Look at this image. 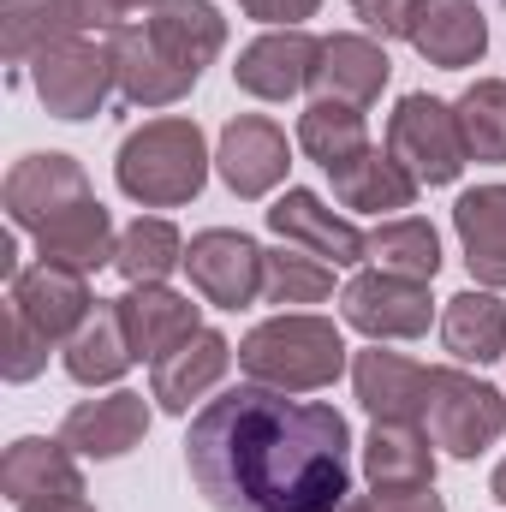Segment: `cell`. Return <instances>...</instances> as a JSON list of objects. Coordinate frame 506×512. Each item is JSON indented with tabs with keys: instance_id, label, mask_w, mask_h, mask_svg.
<instances>
[{
	"instance_id": "1",
	"label": "cell",
	"mask_w": 506,
	"mask_h": 512,
	"mask_svg": "<svg viewBox=\"0 0 506 512\" xmlns=\"http://www.w3.org/2000/svg\"><path fill=\"white\" fill-rule=\"evenodd\" d=\"M352 423L328 399L227 387L185 429V471L215 512H340L352 501Z\"/></svg>"
},
{
	"instance_id": "2",
	"label": "cell",
	"mask_w": 506,
	"mask_h": 512,
	"mask_svg": "<svg viewBox=\"0 0 506 512\" xmlns=\"http://www.w3.org/2000/svg\"><path fill=\"white\" fill-rule=\"evenodd\" d=\"M209 173H215V155L191 114L143 120L120 137V155H114V185L137 209H185L203 197Z\"/></svg>"
},
{
	"instance_id": "3",
	"label": "cell",
	"mask_w": 506,
	"mask_h": 512,
	"mask_svg": "<svg viewBox=\"0 0 506 512\" xmlns=\"http://www.w3.org/2000/svg\"><path fill=\"white\" fill-rule=\"evenodd\" d=\"M239 376L274 393H322L340 376H352V346L334 316L274 310L239 340Z\"/></svg>"
},
{
	"instance_id": "4",
	"label": "cell",
	"mask_w": 506,
	"mask_h": 512,
	"mask_svg": "<svg viewBox=\"0 0 506 512\" xmlns=\"http://www.w3.org/2000/svg\"><path fill=\"white\" fill-rule=\"evenodd\" d=\"M423 429L447 459H483L506 435V393L483 376H471L465 364H435Z\"/></svg>"
},
{
	"instance_id": "5",
	"label": "cell",
	"mask_w": 506,
	"mask_h": 512,
	"mask_svg": "<svg viewBox=\"0 0 506 512\" xmlns=\"http://www.w3.org/2000/svg\"><path fill=\"white\" fill-rule=\"evenodd\" d=\"M30 90L36 102L66 120V126H84L108 108V96L120 90L114 78V54L108 42H90V36H72V42H54L30 60Z\"/></svg>"
},
{
	"instance_id": "6",
	"label": "cell",
	"mask_w": 506,
	"mask_h": 512,
	"mask_svg": "<svg viewBox=\"0 0 506 512\" xmlns=\"http://www.w3.org/2000/svg\"><path fill=\"white\" fill-rule=\"evenodd\" d=\"M387 155L417 179V185H453L465 173V137H459V114L453 102L429 96V90H411L393 102L387 114Z\"/></svg>"
},
{
	"instance_id": "7",
	"label": "cell",
	"mask_w": 506,
	"mask_h": 512,
	"mask_svg": "<svg viewBox=\"0 0 506 512\" xmlns=\"http://www.w3.org/2000/svg\"><path fill=\"white\" fill-rule=\"evenodd\" d=\"M340 322L352 334H364L370 346L387 340H423L435 316V298H429V280H405V274H387V268H358L346 286H340Z\"/></svg>"
},
{
	"instance_id": "8",
	"label": "cell",
	"mask_w": 506,
	"mask_h": 512,
	"mask_svg": "<svg viewBox=\"0 0 506 512\" xmlns=\"http://www.w3.org/2000/svg\"><path fill=\"white\" fill-rule=\"evenodd\" d=\"M90 197H96V191H90V173H84V161L66 155V149L18 155V161L6 167V185H0L6 221H12L18 233H30V239H36L54 215L78 209V203H90Z\"/></svg>"
},
{
	"instance_id": "9",
	"label": "cell",
	"mask_w": 506,
	"mask_h": 512,
	"mask_svg": "<svg viewBox=\"0 0 506 512\" xmlns=\"http://www.w3.org/2000/svg\"><path fill=\"white\" fill-rule=\"evenodd\" d=\"M191 292L215 310H251L262 298V245L239 227H203L185 245Z\"/></svg>"
},
{
	"instance_id": "10",
	"label": "cell",
	"mask_w": 506,
	"mask_h": 512,
	"mask_svg": "<svg viewBox=\"0 0 506 512\" xmlns=\"http://www.w3.org/2000/svg\"><path fill=\"white\" fill-rule=\"evenodd\" d=\"M215 173L239 203H262L292 173V143L268 114H233L215 137Z\"/></svg>"
},
{
	"instance_id": "11",
	"label": "cell",
	"mask_w": 506,
	"mask_h": 512,
	"mask_svg": "<svg viewBox=\"0 0 506 512\" xmlns=\"http://www.w3.org/2000/svg\"><path fill=\"white\" fill-rule=\"evenodd\" d=\"M262 221H268V233H274L280 245H298V251L334 262V268L370 262V233H358L352 215H334L310 185H286V191L262 209Z\"/></svg>"
},
{
	"instance_id": "12",
	"label": "cell",
	"mask_w": 506,
	"mask_h": 512,
	"mask_svg": "<svg viewBox=\"0 0 506 512\" xmlns=\"http://www.w3.org/2000/svg\"><path fill=\"white\" fill-rule=\"evenodd\" d=\"M96 30H108V36L120 30L102 0H0V48L12 66H30L42 48L96 36Z\"/></svg>"
},
{
	"instance_id": "13",
	"label": "cell",
	"mask_w": 506,
	"mask_h": 512,
	"mask_svg": "<svg viewBox=\"0 0 506 512\" xmlns=\"http://www.w3.org/2000/svg\"><path fill=\"white\" fill-rule=\"evenodd\" d=\"M149 399L131 393V387H108L102 399H78L66 417H60V441L78 453V459H96V465H114L126 459L131 447H143L149 435Z\"/></svg>"
},
{
	"instance_id": "14",
	"label": "cell",
	"mask_w": 506,
	"mask_h": 512,
	"mask_svg": "<svg viewBox=\"0 0 506 512\" xmlns=\"http://www.w3.org/2000/svg\"><path fill=\"white\" fill-rule=\"evenodd\" d=\"M6 310H18L30 328H42L54 346H66L84 316L96 310V292H90V274H72V268H54V262H30L6 280Z\"/></svg>"
},
{
	"instance_id": "15",
	"label": "cell",
	"mask_w": 506,
	"mask_h": 512,
	"mask_svg": "<svg viewBox=\"0 0 506 512\" xmlns=\"http://www.w3.org/2000/svg\"><path fill=\"white\" fill-rule=\"evenodd\" d=\"M108 54H114V78H120V96H126L131 108H173V102H185L191 90H197V66H185V60H173L155 36H149V24H120L114 36H108Z\"/></svg>"
},
{
	"instance_id": "16",
	"label": "cell",
	"mask_w": 506,
	"mask_h": 512,
	"mask_svg": "<svg viewBox=\"0 0 506 512\" xmlns=\"http://www.w3.org/2000/svg\"><path fill=\"white\" fill-rule=\"evenodd\" d=\"M316 54H322V36H310V30H262L256 42L239 48L233 84L256 102H292L310 90Z\"/></svg>"
},
{
	"instance_id": "17",
	"label": "cell",
	"mask_w": 506,
	"mask_h": 512,
	"mask_svg": "<svg viewBox=\"0 0 506 512\" xmlns=\"http://www.w3.org/2000/svg\"><path fill=\"white\" fill-rule=\"evenodd\" d=\"M393 78V60H387V42L364 36V30H334L322 36V54H316V78L310 90L322 102H346V108H376L381 90Z\"/></svg>"
},
{
	"instance_id": "18",
	"label": "cell",
	"mask_w": 506,
	"mask_h": 512,
	"mask_svg": "<svg viewBox=\"0 0 506 512\" xmlns=\"http://www.w3.org/2000/svg\"><path fill=\"white\" fill-rule=\"evenodd\" d=\"M239 364L233 340L221 328H203L197 340H185L179 352H167L161 364H149V399L167 411V417H191L197 399H209L215 387L227 382V370Z\"/></svg>"
},
{
	"instance_id": "19",
	"label": "cell",
	"mask_w": 506,
	"mask_h": 512,
	"mask_svg": "<svg viewBox=\"0 0 506 512\" xmlns=\"http://www.w3.org/2000/svg\"><path fill=\"white\" fill-rule=\"evenodd\" d=\"M352 399L370 411V423H423L429 364H417L405 352L364 346V352H352Z\"/></svg>"
},
{
	"instance_id": "20",
	"label": "cell",
	"mask_w": 506,
	"mask_h": 512,
	"mask_svg": "<svg viewBox=\"0 0 506 512\" xmlns=\"http://www.w3.org/2000/svg\"><path fill=\"white\" fill-rule=\"evenodd\" d=\"M358 471H364L370 495L435 489L441 447L429 441L423 423H370V435H364V447H358Z\"/></svg>"
},
{
	"instance_id": "21",
	"label": "cell",
	"mask_w": 506,
	"mask_h": 512,
	"mask_svg": "<svg viewBox=\"0 0 506 512\" xmlns=\"http://www.w3.org/2000/svg\"><path fill=\"white\" fill-rule=\"evenodd\" d=\"M120 316H126L137 364H161L167 352H179L185 340L203 334V304H191L173 286H126L120 292Z\"/></svg>"
},
{
	"instance_id": "22",
	"label": "cell",
	"mask_w": 506,
	"mask_h": 512,
	"mask_svg": "<svg viewBox=\"0 0 506 512\" xmlns=\"http://www.w3.org/2000/svg\"><path fill=\"white\" fill-rule=\"evenodd\" d=\"M0 489L12 507L30 501H60V495H84V459L54 435H18L0 459Z\"/></svg>"
},
{
	"instance_id": "23",
	"label": "cell",
	"mask_w": 506,
	"mask_h": 512,
	"mask_svg": "<svg viewBox=\"0 0 506 512\" xmlns=\"http://www.w3.org/2000/svg\"><path fill=\"white\" fill-rule=\"evenodd\" d=\"M411 48L441 66V72H465L483 66L489 54V18L477 0H417L411 12Z\"/></svg>"
},
{
	"instance_id": "24",
	"label": "cell",
	"mask_w": 506,
	"mask_h": 512,
	"mask_svg": "<svg viewBox=\"0 0 506 512\" xmlns=\"http://www.w3.org/2000/svg\"><path fill=\"white\" fill-rule=\"evenodd\" d=\"M453 239H459V256H465L471 280L489 286V292H506V179L459 191Z\"/></svg>"
},
{
	"instance_id": "25",
	"label": "cell",
	"mask_w": 506,
	"mask_h": 512,
	"mask_svg": "<svg viewBox=\"0 0 506 512\" xmlns=\"http://www.w3.org/2000/svg\"><path fill=\"white\" fill-rule=\"evenodd\" d=\"M30 245H36V262L72 268V274H102V268H114V256H120V227H114L108 203L90 197V203L54 215Z\"/></svg>"
},
{
	"instance_id": "26",
	"label": "cell",
	"mask_w": 506,
	"mask_h": 512,
	"mask_svg": "<svg viewBox=\"0 0 506 512\" xmlns=\"http://www.w3.org/2000/svg\"><path fill=\"white\" fill-rule=\"evenodd\" d=\"M131 364H137V352H131L120 298H96V310L84 316V328L60 346V370L78 387H120Z\"/></svg>"
},
{
	"instance_id": "27",
	"label": "cell",
	"mask_w": 506,
	"mask_h": 512,
	"mask_svg": "<svg viewBox=\"0 0 506 512\" xmlns=\"http://www.w3.org/2000/svg\"><path fill=\"white\" fill-rule=\"evenodd\" d=\"M441 352L453 364H501L506 358V298L489 286H465L441 304Z\"/></svg>"
},
{
	"instance_id": "28",
	"label": "cell",
	"mask_w": 506,
	"mask_h": 512,
	"mask_svg": "<svg viewBox=\"0 0 506 512\" xmlns=\"http://www.w3.org/2000/svg\"><path fill=\"white\" fill-rule=\"evenodd\" d=\"M328 185H334V203L340 209H352V215H381V221H393V215H405L411 203H417V179L387 155V149H364L352 167H340V173H328Z\"/></svg>"
},
{
	"instance_id": "29",
	"label": "cell",
	"mask_w": 506,
	"mask_h": 512,
	"mask_svg": "<svg viewBox=\"0 0 506 512\" xmlns=\"http://www.w3.org/2000/svg\"><path fill=\"white\" fill-rule=\"evenodd\" d=\"M143 24H149V36L173 54V60H185V66H215L221 60V48H227V18H221V6L215 0H161L155 12H143Z\"/></svg>"
},
{
	"instance_id": "30",
	"label": "cell",
	"mask_w": 506,
	"mask_h": 512,
	"mask_svg": "<svg viewBox=\"0 0 506 512\" xmlns=\"http://www.w3.org/2000/svg\"><path fill=\"white\" fill-rule=\"evenodd\" d=\"M126 286H167L185 268V233L167 215H137L120 227V256H114Z\"/></svg>"
},
{
	"instance_id": "31",
	"label": "cell",
	"mask_w": 506,
	"mask_h": 512,
	"mask_svg": "<svg viewBox=\"0 0 506 512\" xmlns=\"http://www.w3.org/2000/svg\"><path fill=\"white\" fill-rule=\"evenodd\" d=\"M298 149L322 167V173H340V167H352L364 149H370V120H364V108H346V102H310L304 114H298Z\"/></svg>"
},
{
	"instance_id": "32",
	"label": "cell",
	"mask_w": 506,
	"mask_h": 512,
	"mask_svg": "<svg viewBox=\"0 0 506 512\" xmlns=\"http://www.w3.org/2000/svg\"><path fill=\"white\" fill-rule=\"evenodd\" d=\"M334 262L298 251V245H280V251H262V304H280V310H310V304H328L334 298Z\"/></svg>"
},
{
	"instance_id": "33",
	"label": "cell",
	"mask_w": 506,
	"mask_h": 512,
	"mask_svg": "<svg viewBox=\"0 0 506 512\" xmlns=\"http://www.w3.org/2000/svg\"><path fill=\"white\" fill-rule=\"evenodd\" d=\"M441 233L423 221V215H393L370 233V268H387V274H405V280H429L441 274Z\"/></svg>"
},
{
	"instance_id": "34",
	"label": "cell",
	"mask_w": 506,
	"mask_h": 512,
	"mask_svg": "<svg viewBox=\"0 0 506 512\" xmlns=\"http://www.w3.org/2000/svg\"><path fill=\"white\" fill-rule=\"evenodd\" d=\"M465 155L483 167H506V78H477L465 84V96L453 102Z\"/></svg>"
},
{
	"instance_id": "35",
	"label": "cell",
	"mask_w": 506,
	"mask_h": 512,
	"mask_svg": "<svg viewBox=\"0 0 506 512\" xmlns=\"http://www.w3.org/2000/svg\"><path fill=\"white\" fill-rule=\"evenodd\" d=\"M48 352H54V340H48L42 328H30L18 310H6V364H0V376L12 387L36 382V376L48 370Z\"/></svg>"
},
{
	"instance_id": "36",
	"label": "cell",
	"mask_w": 506,
	"mask_h": 512,
	"mask_svg": "<svg viewBox=\"0 0 506 512\" xmlns=\"http://www.w3.org/2000/svg\"><path fill=\"white\" fill-rule=\"evenodd\" d=\"M411 12L417 0H352V18L376 42H411Z\"/></svg>"
},
{
	"instance_id": "37",
	"label": "cell",
	"mask_w": 506,
	"mask_h": 512,
	"mask_svg": "<svg viewBox=\"0 0 506 512\" xmlns=\"http://www.w3.org/2000/svg\"><path fill=\"white\" fill-rule=\"evenodd\" d=\"M239 12L268 24V30H304L322 12V0H239Z\"/></svg>"
},
{
	"instance_id": "38",
	"label": "cell",
	"mask_w": 506,
	"mask_h": 512,
	"mask_svg": "<svg viewBox=\"0 0 506 512\" xmlns=\"http://www.w3.org/2000/svg\"><path fill=\"white\" fill-rule=\"evenodd\" d=\"M376 512H447V501L435 489H399V495H370Z\"/></svg>"
},
{
	"instance_id": "39",
	"label": "cell",
	"mask_w": 506,
	"mask_h": 512,
	"mask_svg": "<svg viewBox=\"0 0 506 512\" xmlns=\"http://www.w3.org/2000/svg\"><path fill=\"white\" fill-rule=\"evenodd\" d=\"M12 512H96L90 495H60V501H30V507H12Z\"/></svg>"
},
{
	"instance_id": "40",
	"label": "cell",
	"mask_w": 506,
	"mask_h": 512,
	"mask_svg": "<svg viewBox=\"0 0 506 512\" xmlns=\"http://www.w3.org/2000/svg\"><path fill=\"white\" fill-rule=\"evenodd\" d=\"M102 6H108V18H114V24H126L131 12H155L161 0H102Z\"/></svg>"
},
{
	"instance_id": "41",
	"label": "cell",
	"mask_w": 506,
	"mask_h": 512,
	"mask_svg": "<svg viewBox=\"0 0 506 512\" xmlns=\"http://www.w3.org/2000/svg\"><path fill=\"white\" fill-rule=\"evenodd\" d=\"M489 495H495V501L506 507V459L495 465V471H489Z\"/></svg>"
},
{
	"instance_id": "42",
	"label": "cell",
	"mask_w": 506,
	"mask_h": 512,
	"mask_svg": "<svg viewBox=\"0 0 506 512\" xmlns=\"http://www.w3.org/2000/svg\"><path fill=\"white\" fill-rule=\"evenodd\" d=\"M340 512H376V501H364V495H352V501H346Z\"/></svg>"
}]
</instances>
